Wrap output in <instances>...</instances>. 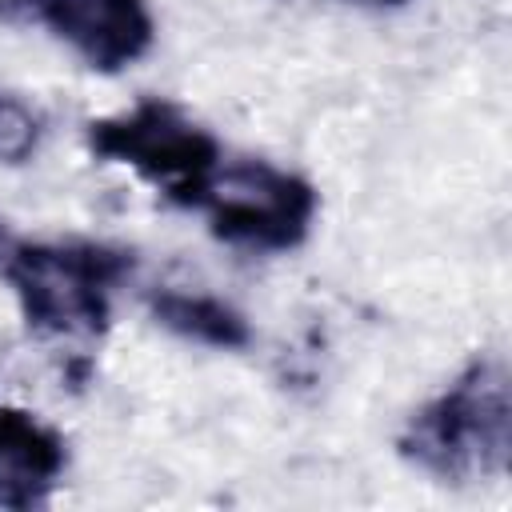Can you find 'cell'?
I'll list each match as a JSON object with an SVG mask.
<instances>
[{"label":"cell","instance_id":"obj_1","mask_svg":"<svg viewBox=\"0 0 512 512\" xmlns=\"http://www.w3.org/2000/svg\"><path fill=\"white\" fill-rule=\"evenodd\" d=\"M128 248L100 240H28L0 220V284L40 340L92 344L112 316V292L132 276Z\"/></svg>","mask_w":512,"mask_h":512},{"label":"cell","instance_id":"obj_2","mask_svg":"<svg viewBox=\"0 0 512 512\" xmlns=\"http://www.w3.org/2000/svg\"><path fill=\"white\" fill-rule=\"evenodd\" d=\"M400 456L444 480H500L512 464V380L500 356H472L396 436Z\"/></svg>","mask_w":512,"mask_h":512},{"label":"cell","instance_id":"obj_3","mask_svg":"<svg viewBox=\"0 0 512 512\" xmlns=\"http://www.w3.org/2000/svg\"><path fill=\"white\" fill-rule=\"evenodd\" d=\"M84 140L96 160L132 168L160 196L184 208H196L204 200V188L224 160L220 140L180 104L160 96L140 100L120 116L88 120Z\"/></svg>","mask_w":512,"mask_h":512},{"label":"cell","instance_id":"obj_4","mask_svg":"<svg viewBox=\"0 0 512 512\" xmlns=\"http://www.w3.org/2000/svg\"><path fill=\"white\" fill-rule=\"evenodd\" d=\"M196 208L208 216V232L228 248L292 252L308 240L320 196L300 172L240 156L220 160Z\"/></svg>","mask_w":512,"mask_h":512},{"label":"cell","instance_id":"obj_5","mask_svg":"<svg viewBox=\"0 0 512 512\" xmlns=\"http://www.w3.org/2000/svg\"><path fill=\"white\" fill-rule=\"evenodd\" d=\"M0 16L48 28L96 72L136 64L156 36L144 0H0Z\"/></svg>","mask_w":512,"mask_h":512},{"label":"cell","instance_id":"obj_6","mask_svg":"<svg viewBox=\"0 0 512 512\" xmlns=\"http://www.w3.org/2000/svg\"><path fill=\"white\" fill-rule=\"evenodd\" d=\"M68 468L64 436L36 412L0 404V508L32 512L44 508Z\"/></svg>","mask_w":512,"mask_h":512},{"label":"cell","instance_id":"obj_7","mask_svg":"<svg viewBox=\"0 0 512 512\" xmlns=\"http://www.w3.org/2000/svg\"><path fill=\"white\" fill-rule=\"evenodd\" d=\"M148 312L160 328L208 344V348H248L252 344V324L244 320L240 308H232L228 300L212 296V292H184V288H160L148 296Z\"/></svg>","mask_w":512,"mask_h":512},{"label":"cell","instance_id":"obj_8","mask_svg":"<svg viewBox=\"0 0 512 512\" xmlns=\"http://www.w3.org/2000/svg\"><path fill=\"white\" fill-rule=\"evenodd\" d=\"M40 140H44V116L28 100L0 92V164H28Z\"/></svg>","mask_w":512,"mask_h":512},{"label":"cell","instance_id":"obj_9","mask_svg":"<svg viewBox=\"0 0 512 512\" xmlns=\"http://www.w3.org/2000/svg\"><path fill=\"white\" fill-rule=\"evenodd\" d=\"M352 4H368V8H400L408 0H352Z\"/></svg>","mask_w":512,"mask_h":512}]
</instances>
